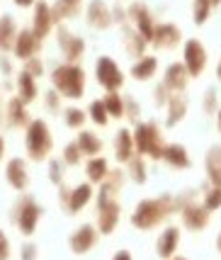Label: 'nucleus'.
Segmentation results:
<instances>
[{
  "mask_svg": "<svg viewBox=\"0 0 221 260\" xmlns=\"http://www.w3.org/2000/svg\"><path fill=\"white\" fill-rule=\"evenodd\" d=\"M24 71H27V73H32L34 78H42V76H44V61H42V58H37V56L27 58V61H24Z\"/></svg>",
  "mask_w": 221,
  "mask_h": 260,
  "instance_id": "a19ab883",
  "label": "nucleus"
},
{
  "mask_svg": "<svg viewBox=\"0 0 221 260\" xmlns=\"http://www.w3.org/2000/svg\"><path fill=\"white\" fill-rule=\"evenodd\" d=\"M182 42V32H180V27L173 22H163V24H155L153 29V39H151V44L155 49H175L177 44Z\"/></svg>",
  "mask_w": 221,
  "mask_h": 260,
  "instance_id": "dca6fc26",
  "label": "nucleus"
},
{
  "mask_svg": "<svg viewBox=\"0 0 221 260\" xmlns=\"http://www.w3.org/2000/svg\"><path fill=\"white\" fill-rule=\"evenodd\" d=\"M17 98L24 102V105H32L37 98H39V85H37V78L27 71H20L17 73Z\"/></svg>",
  "mask_w": 221,
  "mask_h": 260,
  "instance_id": "393cba45",
  "label": "nucleus"
},
{
  "mask_svg": "<svg viewBox=\"0 0 221 260\" xmlns=\"http://www.w3.org/2000/svg\"><path fill=\"white\" fill-rule=\"evenodd\" d=\"M78 148H80V153L83 156H100L102 153V148H105V144H102V139H100L95 132H85V129H80V134H78Z\"/></svg>",
  "mask_w": 221,
  "mask_h": 260,
  "instance_id": "cd10ccee",
  "label": "nucleus"
},
{
  "mask_svg": "<svg viewBox=\"0 0 221 260\" xmlns=\"http://www.w3.org/2000/svg\"><path fill=\"white\" fill-rule=\"evenodd\" d=\"M168 260H187V258H180V255H173V258H168Z\"/></svg>",
  "mask_w": 221,
  "mask_h": 260,
  "instance_id": "4d7b16f0",
  "label": "nucleus"
},
{
  "mask_svg": "<svg viewBox=\"0 0 221 260\" xmlns=\"http://www.w3.org/2000/svg\"><path fill=\"white\" fill-rule=\"evenodd\" d=\"M37 253H39V250H37V243H29V241H27L22 248H20V260H37Z\"/></svg>",
  "mask_w": 221,
  "mask_h": 260,
  "instance_id": "c03bdc74",
  "label": "nucleus"
},
{
  "mask_svg": "<svg viewBox=\"0 0 221 260\" xmlns=\"http://www.w3.org/2000/svg\"><path fill=\"white\" fill-rule=\"evenodd\" d=\"M166 124L168 126H177L182 119H185V114H187V98L182 95V92H170L166 100Z\"/></svg>",
  "mask_w": 221,
  "mask_h": 260,
  "instance_id": "412c9836",
  "label": "nucleus"
},
{
  "mask_svg": "<svg viewBox=\"0 0 221 260\" xmlns=\"http://www.w3.org/2000/svg\"><path fill=\"white\" fill-rule=\"evenodd\" d=\"M34 8V15H32V34L37 39H46L51 29H54V15H51V5L46 3V0H37L32 5Z\"/></svg>",
  "mask_w": 221,
  "mask_h": 260,
  "instance_id": "f8f14e48",
  "label": "nucleus"
},
{
  "mask_svg": "<svg viewBox=\"0 0 221 260\" xmlns=\"http://www.w3.org/2000/svg\"><path fill=\"white\" fill-rule=\"evenodd\" d=\"M3 156H5V139L0 136V163H3Z\"/></svg>",
  "mask_w": 221,
  "mask_h": 260,
  "instance_id": "3c124183",
  "label": "nucleus"
},
{
  "mask_svg": "<svg viewBox=\"0 0 221 260\" xmlns=\"http://www.w3.org/2000/svg\"><path fill=\"white\" fill-rule=\"evenodd\" d=\"M102 105H105V110L110 114V119H122L124 117V98L119 92H107L105 98H102Z\"/></svg>",
  "mask_w": 221,
  "mask_h": 260,
  "instance_id": "72a5a7b5",
  "label": "nucleus"
},
{
  "mask_svg": "<svg viewBox=\"0 0 221 260\" xmlns=\"http://www.w3.org/2000/svg\"><path fill=\"white\" fill-rule=\"evenodd\" d=\"M39 221H42V207L39 202L29 197V194H22L17 204H15V209H12V224L20 229V234L22 236H32L37 226H39Z\"/></svg>",
  "mask_w": 221,
  "mask_h": 260,
  "instance_id": "39448f33",
  "label": "nucleus"
},
{
  "mask_svg": "<svg viewBox=\"0 0 221 260\" xmlns=\"http://www.w3.org/2000/svg\"><path fill=\"white\" fill-rule=\"evenodd\" d=\"M204 170H207V180L209 185H221V144L207 148L204 153Z\"/></svg>",
  "mask_w": 221,
  "mask_h": 260,
  "instance_id": "b1692460",
  "label": "nucleus"
},
{
  "mask_svg": "<svg viewBox=\"0 0 221 260\" xmlns=\"http://www.w3.org/2000/svg\"><path fill=\"white\" fill-rule=\"evenodd\" d=\"M88 114H90L88 119H92V124H98V126H107V124H110V114H107V110H105L102 100L90 102Z\"/></svg>",
  "mask_w": 221,
  "mask_h": 260,
  "instance_id": "c9c22d12",
  "label": "nucleus"
},
{
  "mask_svg": "<svg viewBox=\"0 0 221 260\" xmlns=\"http://www.w3.org/2000/svg\"><path fill=\"white\" fill-rule=\"evenodd\" d=\"M85 20L92 29H110L112 24V10L107 8L105 0H90L88 10H85Z\"/></svg>",
  "mask_w": 221,
  "mask_h": 260,
  "instance_id": "a211bd4d",
  "label": "nucleus"
},
{
  "mask_svg": "<svg viewBox=\"0 0 221 260\" xmlns=\"http://www.w3.org/2000/svg\"><path fill=\"white\" fill-rule=\"evenodd\" d=\"M100 241V231L98 226H92V224H83V226H78L71 238H68V248L73 250L76 255H85L88 250H92L98 246Z\"/></svg>",
  "mask_w": 221,
  "mask_h": 260,
  "instance_id": "9d476101",
  "label": "nucleus"
},
{
  "mask_svg": "<svg viewBox=\"0 0 221 260\" xmlns=\"http://www.w3.org/2000/svg\"><path fill=\"white\" fill-rule=\"evenodd\" d=\"M202 107H204V112H207V114H216V110H219V102H216V90H207V92H204V102H202Z\"/></svg>",
  "mask_w": 221,
  "mask_h": 260,
  "instance_id": "79ce46f5",
  "label": "nucleus"
},
{
  "mask_svg": "<svg viewBox=\"0 0 221 260\" xmlns=\"http://www.w3.org/2000/svg\"><path fill=\"white\" fill-rule=\"evenodd\" d=\"M107 173H110V163L105 156H90L85 163V175H88L90 185H100L107 178Z\"/></svg>",
  "mask_w": 221,
  "mask_h": 260,
  "instance_id": "bb28decb",
  "label": "nucleus"
},
{
  "mask_svg": "<svg viewBox=\"0 0 221 260\" xmlns=\"http://www.w3.org/2000/svg\"><path fill=\"white\" fill-rule=\"evenodd\" d=\"M134 156H136V151H134L132 129H119L117 136H114V158H117V163L127 166Z\"/></svg>",
  "mask_w": 221,
  "mask_h": 260,
  "instance_id": "4be33fe9",
  "label": "nucleus"
},
{
  "mask_svg": "<svg viewBox=\"0 0 221 260\" xmlns=\"http://www.w3.org/2000/svg\"><path fill=\"white\" fill-rule=\"evenodd\" d=\"M155 71H158V58L155 56H141L136 58V63L132 66V78L134 80H148L155 76Z\"/></svg>",
  "mask_w": 221,
  "mask_h": 260,
  "instance_id": "c756f323",
  "label": "nucleus"
},
{
  "mask_svg": "<svg viewBox=\"0 0 221 260\" xmlns=\"http://www.w3.org/2000/svg\"><path fill=\"white\" fill-rule=\"evenodd\" d=\"M80 3L83 0H58L54 8H51V15H54V22H64L68 17H73L78 10H80Z\"/></svg>",
  "mask_w": 221,
  "mask_h": 260,
  "instance_id": "2f4dec72",
  "label": "nucleus"
},
{
  "mask_svg": "<svg viewBox=\"0 0 221 260\" xmlns=\"http://www.w3.org/2000/svg\"><path fill=\"white\" fill-rule=\"evenodd\" d=\"M0 73H3L5 78H10L12 76V61H10L8 54H3V56H0Z\"/></svg>",
  "mask_w": 221,
  "mask_h": 260,
  "instance_id": "49530a36",
  "label": "nucleus"
},
{
  "mask_svg": "<svg viewBox=\"0 0 221 260\" xmlns=\"http://www.w3.org/2000/svg\"><path fill=\"white\" fill-rule=\"evenodd\" d=\"M211 3V8H216V5H221V0H209Z\"/></svg>",
  "mask_w": 221,
  "mask_h": 260,
  "instance_id": "6e6d98bb",
  "label": "nucleus"
},
{
  "mask_svg": "<svg viewBox=\"0 0 221 260\" xmlns=\"http://www.w3.org/2000/svg\"><path fill=\"white\" fill-rule=\"evenodd\" d=\"M134 139V151L136 156H144V158L151 160H161L163 156V148H166V141H163V134H161V126L155 122H139L132 132Z\"/></svg>",
  "mask_w": 221,
  "mask_h": 260,
  "instance_id": "20e7f679",
  "label": "nucleus"
},
{
  "mask_svg": "<svg viewBox=\"0 0 221 260\" xmlns=\"http://www.w3.org/2000/svg\"><path fill=\"white\" fill-rule=\"evenodd\" d=\"M24 151L34 163H42L54 151V136L44 119H29L24 126Z\"/></svg>",
  "mask_w": 221,
  "mask_h": 260,
  "instance_id": "7ed1b4c3",
  "label": "nucleus"
},
{
  "mask_svg": "<svg viewBox=\"0 0 221 260\" xmlns=\"http://www.w3.org/2000/svg\"><path fill=\"white\" fill-rule=\"evenodd\" d=\"M190 83V73L182 63H170L163 73V85L168 92H182Z\"/></svg>",
  "mask_w": 221,
  "mask_h": 260,
  "instance_id": "aec40b11",
  "label": "nucleus"
},
{
  "mask_svg": "<svg viewBox=\"0 0 221 260\" xmlns=\"http://www.w3.org/2000/svg\"><path fill=\"white\" fill-rule=\"evenodd\" d=\"M168 95H170V92H168L166 85L161 83V85L155 88V105H158V107H163V105H166V100H168Z\"/></svg>",
  "mask_w": 221,
  "mask_h": 260,
  "instance_id": "de8ad7c7",
  "label": "nucleus"
},
{
  "mask_svg": "<svg viewBox=\"0 0 221 260\" xmlns=\"http://www.w3.org/2000/svg\"><path fill=\"white\" fill-rule=\"evenodd\" d=\"M182 66L187 68L190 78H199L207 68V49L199 39H187L182 44Z\"/></svg>",
  "mask_w": 221,
  "mask_h": 260,
  "instance_id": "6e6552de",
  "label": "nucleus"
},
{
  "mask_svg": "<svg viewBox=\"0 0 221 260\" xmlns=\"http://www.w3.org/2000/svg\"><path fill=\"white\" fill-rule=\"evenodd\" d=\"M12 3H15L17 8H32V5L37 3V0H12Z\"/></svg>",
  "mask_w": 221,
  "mask_h": 260,
  "instance_id": "09e8293b",
  "label": "nucleus"
},
{
  "mask_svg": "<svg viewBox=\"0 0 221 260\" xmlns=\"http://www.w3.org/2000/svg\"><path fill=\"white\" fill-rule=\"evenodd\" d=\"M114 260H134V258H132V253H129V250H119V253L114 255Z\"/></svg>",
  "mask_w": 221,
  "mask_h": 260,
  "instance_id": "8fccbe9b",
  "label": "nucleus"
},
{
  "mask_svg": "<svg viewBox=\"0 0 221 260\" xmlns=\"http://www.w3.org/2000/svg\"><path fill=\"white\" fill-rule=\"evenodd\" d=\"M216 250L221 253V231H219V238H216Z\"/></svg>",
  "mask_w": 221,
  "mask_h": 260,
  "instance_id": "5fc2aeb1",
  "label": "nucleus"
},
{
  "mask_svg": "<svg viewBox=\"0 0 221 260\" xmlns=\"http://www.w3.org/2000/svg\"><path fill=\"white\" fill-rule=\"evenodd\" d=\"M0 260H10V241L3 229H0Z\"/></svg>",
  "mask_w": 221,
  "mask_h": 260,
  "instance_id": "a18cd8bd",
  "label": "nucleus"
},
{
  "mask_svg": "<svg viewBox=\"0 0 221 260\" xmlns=\"http://www.w3.org/2000/svg\"><path fill=\"white\" fill-rule=\"evenodd\" d=\"M95 78L98 83L105 88L107 92H119V88L124 85V73L119 63L110 56H100L98 58V66H95Z\"/></svg>",
  "mask_w": 221,
  "mask_h": 260,
  "instance_id": "0eeeda50",
  "label": "nucleus"
},
{
  "mask_svg": "<svg viewBox=\"0 0 221 260\" xmlns=\"http://www.w3.org/2000/svg\"><path fill=\"white\" fill-rule=\"evenodd\" d=\"M5 180L12 190L24 192L29 187V170H27V160L24 158H10L5 166Z\"/></svg>",
  "mask_w": 221,
  "mask_h": 260,
  "instance_id": "2eb2a0df",
  "label": "nucleus"
},
{
  "mask_svg": "<svg viewBox=\"0 0 221 260\" xmlns=\"http://www.w3.org/2000/svg\"><path fill=\"white\" fill-rule=\"evenodd\" d=\"M83 160V153H80V148H78V144H66V148H64V166H78Z\"/></svg>",
  "mask_w": 221,
  "mask_h": 260,
  "instance_id": "58836bf2",
  "label": "nucleus"
},
{
  "mask_svg": "<svg viewBox=\"0 0 221 260\" xmlns=\"http://www.w3.org/2000/svg\"><path fill=\"white\" fill-rule=\"evenodd\" d=\"M56 37H58V46H61V51H64V58H66L68 63H78L83 54H85V42H83V37H78L73 34L68 27H58L56 29Z\"/></svg>",
  "mask_w": 221,
  "mask_h": 260,
  "instance_id": "1a4fd4ad",
  "label": "nucleus"
},
{
  "mask_svg": "<svg viewBox=\"0 0 221 260\" xmlns=\"http://www.w3.org/2000/svg\"><path fill=\"white\" fill-rule=\"evenodd\" d=\"M44 98H46L44 105H46V110H49V112H58V110H61V95H58V92H56L54 88L46 92Z\"/></svg>",
  "mask_w": 221,
  "mask_h": 260,
  "instance_id": "37998d69",
  "label": "nucleus"
},
{
  "mask_svg": "<svg viewBox=\"0 0 221 260\" xmlns=\"http://www.w3.org/2000/svg\"><path fill=\"white\" fill-rule=\"evenodd\" d=\"M216 78H219V83H221V58H219V66H216Z\"/></svg>",
  "mask_w": 221,
  "mask_h": 260,
  "instance_id": "864d4df0",
  "label": "nucleus"
},
{
  "mask_svg": "<svg viewBox=\"0 0 221 260\" xmlns=\"http://www.w3.org/2000/svg\"><path fill=\"white\" fill-rule=\"evenodd\" d=\"M51 83H54V90L61 98L68 100H80L85 95V71L78 66V63H61L54 68L51 73Z\"/></svg>",
  "mask_w": 221,
  "mask_h": 260,
  "instance_id": "f03ea898",
  "label": "nucleus"
},
{
  "mask_svg": "<svg viewBox=\"0 0 221 260\" xmlns=\"http://www.w3.org/2000/svg\"><path fill=\"white\" fill-rule=\"evenodd\" d=\"M177 246H180V226H166L163 229V234L158 236L155 241V253H158V258H173L177 253Z\"/></svg>",
  "mask_w": 221,
  "mask_h": 260,
  "instance_id": "6ab92c4d",
  "label": "nucleus"
},
{
  "mask_svg": "<svg viewBox=\"0 0 221 260\" xmlns=\"http://www.w3.org/2000/svg\"><path fill=\"white\" fill-rule=\"evenodd\" d=\"M92 197H95V190H92V185H90V182H80V185H76L73 190H68V187L61 185V194H58L61 207L66 209L68 214H78V212H83V209L92 202Z\"/></svg>",
  "mask_w": 221,
  "mask_h": 260,
  "instance_id": "423d86ee",
  "label": "nucleus"
},
{
  "mask_svg": "<svg viewBox=\"0 0 221 260\" xmlns=\"http://www.w3.org/2000/svg\"><path fill=\"white\" fill-rule=\"evenodd\" d=\"M146 39L141 37V34L136 32V29H124V49H127V54L132 58H141L146 54Z\"/></svg>",
  "mask_w": 221,
  "mask_h": 260,
  "instance_id": "7c9ffc66",
  "label": "nucleus"
},
{
  "mask_svg": "<svg viewBox=\"0 0 221 260\" xmlns=\"http://www.w3.org/2000/svg\"><path fill=\"white\" fill-rule=\"evenodd\" d=\"M127 178L136 185H144L148 180V173H146V158L144 156H134L129 163H127Z\"/></svg>",
  "mask_w": 221,
  "mask_h": 260,
  "instance_id": "473e14b6",
  "label": "nucleus"
},
{
  "mask_svg": "<svg viewBox=\"0 0 221 260\" xmlns=\"http://www.w3.org/2000/svg\"><path fill=\"white\" fill-rule=\"evenodd\" d=\"M127 15H129V20H134L136 32L146 39V44H151V39H153V29H155V22H153L151 10L146 8L144 3H132V5H129V10H127Z\"/></svg>",
  "mask_w": 221,
  "mask_h": 260,
  "instance_id": "4468645a",
  "label": "nucleus"
},
{
  "mask_svg": "<svg viewBox=\"0 0 221 260\" xmlns=\"http://www.w3.org/2000/svg\"><path fill=\"white\" fill-rule=\"evenodd\" d=\"M27 107L29 105H24L20 98H10L8 102V107H5V117H8V124L15 126V129H20V126H27L29 124V112H27Z\"/></svg>",
  "mask_w": 221,
  "mask_h": 260,
  "instance_id": "a878e982",
  "label": "nucleus"
},
{
  "mask_svg": "<svg viewBox=\"0 0 221 260\" xmlns=\"http://www.w3.org/2000/svg\"><path fill=\"white\" fill-rule=\"evenodd\" d=\"M180 219H182V226L190 231H204L211 221V212H207L197 202H190L180 207Z\"/></svg>",
  "mask_w": 221,
  "mask_h": 260,
  "instance_id": "ddd939ff",
  "label": "nucleus"
},
{
  "mask_svg": "<svg viewBox=\"0 0 221 260\" xmlns=\"http://www.w3.org/2000/svg\"><path fill=\"white\" fill-rule=\"evenodd\" d=\"M202 207H204L207 212L221 209V185H211V190L204 194V200H202Z\"/></svg>",
  "mask_w": 221,
  "mask_h": 260,
  "instance_id": "4c0bfd02",
  "label": "nucleus"
},
{
  "mask_svg": "<svg viewBox=\"0 0 221 260\" xmlns=\"http://www.w3.org/2000/svg\"><path fill=\"white\" fill-rule=\"evenodd\" d=\"M64 122H66L68 129L80 132V129L85 126V122H88V112H83L80 107H66V110H64Z\"/></svg>",
  "mask_w": 221,
  "mask_h": 260,
  "instance_id": "f704fd0d",
  "label": "nucleus"
},
{
  "mask_svg": "<svg viewBox=\"0 0 221 260\" xmlns=\"http://www.w3.org/2000/svg\"><path fill=\"white\" fill-rule=\"evenodd\" d=\"M15 37H17V24L10 15H3L0 17V51L3 54H10L12 46H15Z\"/></svg>",
  "mask_w": 221,
  "mask_h": 260,
  "instance_id": "c85d7f7f",
  "label": "nucleus"
},
{
  "mask_svg": "<svg viewBox=\"0 0 221 260\" xmlns=\"http://www.w3.org/2000/svg\"><path fill=\"white\" fill-rule=\"evenodd\" d=\"M209 15H211V3L209 0H195L192 3V17H195V24H202L209 20Z\"/></svg>",
  "mask_w": 221,
  "mask_h": 260,
  "instance_id": "e433bc0d",
  "label": "nucleus"
},
{
  "mask_svg": "<svg viewBox=\"0 0 221 260\" xmlns=\"http://www.w3.org/2000/svg\"><path fill=\"white\" fill-rule=\"evenodd\" d=\"M39 49H42V39H37V37L32 34V29H17L12 54L20 58V61H27V58L37 56V51H39Z\"/></svg>",
  "mask_w": 221,
  "mask_h": 260,
  "instance_id": "f3484780",
  "label": "nucleus"
},
{
  "mask_svg": "<svg viewBox=\"0 0 221 260\" xmlns=\"http://www.w3.org/2000/svg\"><path fill=\"white\" fill-rule=\"evenodd\" d=\"M119 219H122V207H119L117 200H107V202L98 204V221H95V226H98L100 236L112 234L114 229L119 226Z\"/></svg>",
  "mask_w": 221,
  "mask_h": 260,
  "instance_id": "9b49d317",
  "label": "nucleus"
},
{
  "mask_svg": "<svg viewBox=\"0 0 221 260\" xmlns=\"http://www.w3.org/2000/svg\"><path fill=\"white\" fill-rule=\"evenodd\" d=\"M49 180L54 185H64V160H51L49 163Z\"/></svg>",
  "mask_w": 221,
  "mask_h": 260,
  "instance_id": "ea45409f",
  "label": "nucleus"
},
{
  "mask_svg": "<svg viewBox=\"0 0 221 260\" xmlns=\"http://www.w3.org/2000/svg\"><path fill=\"white\" fill-rule=\"evenodd\" d=\"M177 209H180V204L170 194H161L153 200H141L132 214V224L141 231H151V229H158L163 221H168L170 214H175Z\"/></svg>",
  "mask_w": 221,
  "mask_h": 260,
  "instance_id": "f257e3e1",
  "label": "nucleus"
},
{
  "mask_svg": "<svg viewBox=\"0 0 221 260\" xmlns=\"http://www.w3.org/2000/svg\"><path fill=\"white\" fill-rule=\"evenodd\" d=\"M216 129H219V134H221V107L216 110Z\"/></svg>",
  "mask_w": 221,
  "mask_h": 260,
  "instance_id": "603ef678",
  "label": "nucleus"
},
{
  "mask_svg": "<svg viewBox=\"0 0 221 260\" xmlns=\"http://www.w3.org/2000/svg\"><path fill=\"white\" fill-rule=\"evenodd\" d=\"M161 160H166L168 166H170V168H175V170H185V168L192 166V158H190L187 148L182 146V144H166Z\"/></svg>",
  "mask_w": 221,
  "mask_h": 260,
  "instance_id": "5701e85b",
  "label": "nucleus"
}]
</instances>
